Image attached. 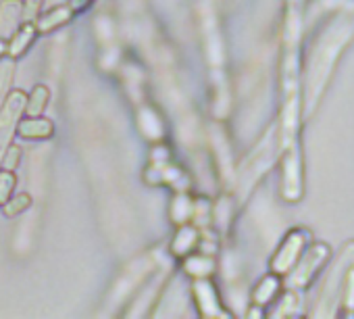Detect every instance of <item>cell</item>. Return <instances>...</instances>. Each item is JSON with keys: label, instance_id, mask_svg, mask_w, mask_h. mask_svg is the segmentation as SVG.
I'll return each instance as SVG.
<instances>
[{"label": "cell", "instance_id": "6da1fadb", "mask_svg": "<svg viewBox=\"0 0 354 319\" xmlns=\"http://www.w3.org/2000/svg\"><path fill=\"white\" fill-rule=\"evenodd\" d=\"M327 259H329V246L327 244H323V242L308 244L304 248L302 257L296 261V265L283 275L288 290H304L313 282L317 271L325 265Z\"/></svg>", "mask_w": 354, "mask_h": 319}, {"label": "cell", "instance_id": "7a4b0ae2", "mask_svg": "<svg viewBox=\"0 0 354 319\" xmlns=\"http://www.w3.org/2000/svg\"><path fill=\"white\" fill-rule=\"evenodd\" d=\"M310 244V234L308 230H302V228H296V230H290L286 234V238L281 240V244L277 246L275 255L271 257V263H269V269L277 275H286L294 265L296 261L302 257L304 248Z\"/></svg>", "mask_w": 354, "mask_h": 319}, {"label": "cell", "instance_id": "3957f363", "mask_svg": "<svg viewBox=\"0 0 354 319\" xmlns=\"http://www.w3.org/2000/svg\"><path fill=\"white\" fill-rule=\"evenodd\" d=\"M281 197L288 203H296L302 197V158L298 146L292 144L286 148L281 161Z\"/></svg>", "mask_w": 354, "mask_h": 319}, {"label": "cell", "instance_id": "277c9868", "mask_svg": "<svg viewBox=\"0 0 354 319\" xmlns=\"http://www.w3.org/2000/svg\"><path fill=\"white\" fill-rule=\"evenodd\" d=\"M192 296L198 304V311L203 317L207 319H219V317H232L219 298V292L215 288V284L209 277H196L192 284Z\"/></svg>", "mask_w": 354, "mask_h": 319}, {"label": "cell", "instance_id": "5b68a950", "mask_svg": "<svg viewBox=\"0 0 354 319\" xmlns=\"http://www.w3.org/2000/svg\"><path fill=\"white\" fill-rule=\"evenodd\" d=\"M26 100H28V96L24 90H13L7 98L3 113H0V158L5 154V144L15 127V121L21 117V113L26 109Z\"/></svg>", "mask_w": 354, "mask_h": 319}, {"label": "cell", "instance_id": "8992f818", "mask_svg": "<svg viewBox=\"0 0 354 319\" xmlns=\"http://www.w3.org/2000/svg\"><path fill=\"white\" fill-rule=\"evenodd\" d=\"M15 134L26 140H48L55 134V123L42 115L26 117L15 125Z\"/></svg>", "mask_w": 354, "mask_h": 319}, {"label": "cell", "instance_id": "52a82bcc", "mask_svg": "<svg viewBox=\"0 0 354 319\" xmlns=\"http://www.w3.org/2000/svg\"><path fill=\"white\" fill-rule=\"evenodd\" d=\"M21 0L0 3V40H9L21 28Z\"/></svg>", "mask_w": 354, "mask_h": 319}, {"label": "cell", "instance_id": "ba28073f", "mask_svg": "<svg viewBox=\"0 0 354 319\" xmlns=\"http://www.w3.org/2000/svg\"><path fill=\"white\" fill-rule=\"evenodd\" d=\"M73 17H75V13L71 11V7L69 5H61V7H55V9L46 11L42 17L38 15V19L34 21V26H36V32L38 34H50V32L67 26Z\"/></svg>", "mask_w": 354, "mask_h": 319}, {"label": "cell", "instance_id": "9c48e42d", "mask_svg": "<svg viewBox=\"0 0 354 319\" xmlns=\"http://www.w3.org/2000/svg\"><path fill=\"white\" fill-rule=\"evenodd\" d=\"M279 290H281V275H277L273 271L267 273L265 277L259 280V284L252 290V304L254 307H261V309L267 307V304H271L277 298Z\"/></svg>", "mask_w": 354, "mask_h": 319}, {"label": "cell", "instance_id": "30bf717a", "mask_svg": "<svg viewBox=\"0 0 354 319\" xmlns=\"http://www.w3.org/2000/svg\"><path fill=\"white\" fill-rule=\"evenodd\" d=\"M38 32H36V26L34 24H21V28L9 38L7 42V55L11 59H19L28 53V48L34 44Z\"/></svg>", "mask_w": 354, "mask_h": 319}, {"label": "cell", "instance_id": "8fae6325", "mask_svg": "<svg viewBox=\"0 0 354 319\" xmlns=\"http://www.w3.org/2000/svg\"><path fill=\"white\" fill-rule=\"evenodd\" d=\"M196 244H198V230L194 226H182L171 242V253L175 257H186L196 248Z\"/></svg>", "mask_w": 354, "mask_h": 319}, {"label": "cell", "instance_id": "7c38bea8", "mask_svg": "<svg viewBox=\"0 0 354 319\" xmlns=\"http://www.w3.org/2000/svg\"><path fill=\"white\" fill-rule=\"evenodd\" d=\"M217 269V263L211 255H186V261H184V271L188 275H192L194 280L196 277H211Z\"/></svg>", "mask_w": 354, "mask_h": 319}, {"label": "cell", "instance_id": "4fadbf2b", "mask_svg": "<svg viewBox=\"0 0 354 319\" xmlns=\"http://www.w3.org/2000/svg\"><path fill=\"white\" fill-rule=\"evenodd\" d=\"M48 98H50V92L46 86H36L32 90V94L28 96L26 100V109L24 113L30 115V117H36V115H42L46 111V104H48Z\"/></svg>", "mask_w": 354, "mask_h": 319}, {"label": "cell", "instance_id": "5bb4252c", "mask_svg": "<svg viewBox=\"0 0 354 319\" xmlns=\"http://www.w3.org/2000/svg\"><path fill=\"white\" fill-rule=\"evenodd\" d=\"M342 309L346 317H354V267H350L342 280Z\"/></svg>", "mask_w": 354, "mask_h": 319}, {"label": "cell", "instance_id": "9a60e30c", "mask_svg": "<svg viewBox=\"0 0 354 319\" xmlns=\"http://www.w3.org/2000/svg\"><path fill=\"white\" fill-rule=\"evenodd\" d=\"M32 207V197L30 194H26V192H21V194H17V197H13V199H9L5 205H3V213L7 215V217H17V215H21L24 211H28Z\"/></svg>", "mask_w": 354, "mask_h": 319}, {"label": "cell", "instance_id": "2e32d148", "mask_svg": "<svg viewBox=\"0 0 354 319\" xmlns=\"http://www.w3.org/2000/svg\"><path fill=\"white\" fill-rule=\"evenodd\" d=\"M15 184H17V176L11 170H0V207L11 199Z\"/></svg>", "mask_w": 354, "mask_h": 319}, {"label": "cell", "instance_id": "e0dca14e", "mask_svg": "<svg viewBox=\"0 0 354 319\" xmlns=\"http://www.w3.org/2000/svg\"><path fill=\"white\" fill-rule=\"evenodd\" d=\"M44 0H24L21 3V19L24 24H34L40 15Z\"/></svg>", "mask_w": 354, "mask_h": 319}, {"label": "cell", "instance_id": "ac0fdd59", "mask_svg": "<svg viewBox=\"0 0 354 319\" xmlns=\"http://www.w3.org/2000/svg\"><path fill=\"white\" fill-rule=\"evenodd\" d=\"M19 161H21V148H19V146H15V144H11V146H9V150L5 152L3 165H5V170L15 172V167L19 165Z\"/></svg>", "mask_w": 354, "mask_h": 319}, {"label": "cell", "instance_id": "d6986e66", "mask_svg": "<svg viewBox=\"0 0 354 319\" xmlns=\"http://www.w3.org/2000/svg\"><path fill=\"white\" fill-rule=\"evenodd\" d=\"M92 3H94V0H69V7H71L73 13H82V11H86Z\"/></svg>", "mask_w": 354, "mask_h": 319}, {"label": "cell", "instance_id": "ffe728a7", "mask_svg": "<svg viewBox=\"0 0 354 319\" xmlns=\"http://www.w3.org/2000/svg\"><path fill=\"white\" fill-rule=\"evenodd\" d=\"M7 55V42L5 40H0V57Z\"/></svg>", "mask_w": 354, "mask_h": 319}]
</instances>
